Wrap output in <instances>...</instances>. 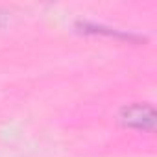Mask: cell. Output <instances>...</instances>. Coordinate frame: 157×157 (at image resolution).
Instances as JSON below:
<instances>
[{"instance_id": "1", "label": "cell", "mask_w": 157, "mask_h": 157, "mask_svg": "<svg viewBox=\"0 0 157 157\" xmlns=\"http://www.w3.org/2000/svg\"><path fill=\"white\" fill-rule=\"evenodd\" d=\"M118 120L122 126L140 131H153L155 129V109L150 104H131L120 109Z\"/></svg>"}, {"instance_id": "2", "label": "cell", "mask_w": 157, "mask_h": 157, "mask_svg": "<svg viewBox=\"0 0 157 157\" xmlns=\"http://www.w3.org/2000/svg\"><path fill=\"white\" fill-rule=\"evenodd\" d=\"M0 19H2V13H0Z\"/></svg>"}]
</instances>
